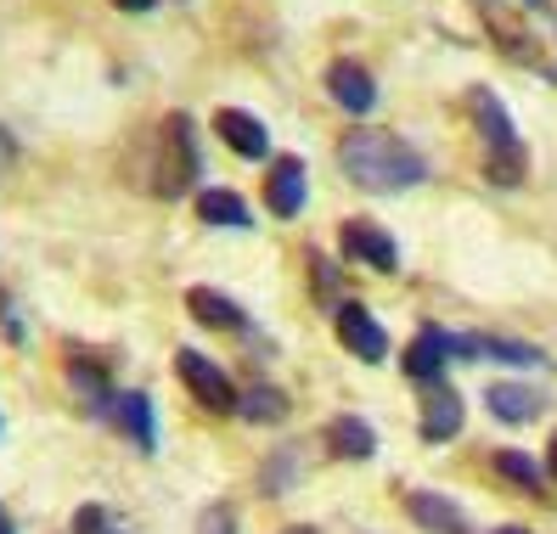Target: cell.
<instances>
[{
  "mask_svg": "<svg viewBox=\"0 0 557 534\" xmlns=\"http://www.w3.org/2000/svg\"><path fill=\"white\" fill-rule=\"evenodd\" d=\"M523 7H546V0H523Z\"/></svg>",
  "mask_w": 557,
  "mask_h": 534,
  "instance_id": "f546056e",
  "label": "cell"
},
{
  "mask_svg": "<svg viewBox=\"0 0 557 534\" xmlns=\"http://www.w3.org/2000/svg\"><path fill=\"white\" fill-rule=\"evenodd\" d=\"M175 372H181V383L191 388V399H198L203 411H214V417L237 411V399H243V394L232 388V377H225L209 355H198V349H181V355H175Z\"/></svg>",
  "mask_w": 557,
  "mask_h": 534,
  "instance_id": "277c9868",
  "label": "cell"
},
{
  "mask_svg": "<svg viewBox=\"0 0 557 534\" xmlns=\"http://www.w3.org/2000/svg\"><path fill=\"white\" fill-rule=\"evenodd\" d=\"M456 433H462V394L434 383L429 388V406H422V439L445 445V439H456Z\"/></svg>",
  "mask_w": 557,
  "mask_h": 534,
  "instance_id": "7c38bea8",
  "label": "cell"
},
{
  "mask_svg": "<svg viewBox=\"0 0 557 534\" xmlns=\"http://www.w3.org/2000/svg\"><path fill=\"white\" fill-rule=\"evenodd\" d=\"M552 479H557V433H552Z\"/></svg>",
  "mask_w": 557,
  "mask_h": 534,
  "instance_id": "4316f807",
  "label": "cell"
},
{
  "mask_svg": "<svg viewBox=\"0 0 557 534\" xmlns=\"http://www.w3.org/2000/svg\"><path fill=\"white\" fill-rule=\"evenodd\" d=\"M484 399H490V411H496L502 422H535L541 406H546V399L535 388H523V383H496Z\"/></svg>",
  "mask_w": 557,
  "mask_h": 534,
  "instance_id": "2e32d148",
  "label": "cell"
},
{
  "mask_svg": "<svg viewBox=\"0 0 557 534\" xmlns=\"http://www.w3.org/2000/svg\"><path fill=\"white\" fill-rule=\"evenodd\" d=\"M198 220H209V225H232V231L253 225V214H248L243 197H237V191H220V186L198 191Z\"/></svg>",
  "mask_w": 557,
  "mask_h": 534,
  "instance_id": "d6986e66",
  "label": "cell"
},
{
  "mask_svg": "<svg viewBox=\"0 0 557 534\" xmlns=\"http://www.w3.org/2000/svg\"><path fill=\"white\" fill-rule=\"evenodd\" d=\"M282 534H315V529H282Z\"/></svg>",
  "mask_w": 557,
  "mask_h": 534,
  "instance_id": "f1b7e54d",
  "label": "cell"
},
{
  "mask_svg": "<svg viewBox=\"0 0 557 534\" xmlns=\"http://www.w3.org/2000/svg\"><path fill=\"white\" fill-rule=\"evenodd\" d=\"M456 360V338L450 332H440V326H422L417 338H411V349H406V377H417V383H440V372Z\"/></svg>",
  "mask_w": 557,
  "mask_h": 534,
  "instance_id": "ba28073f",
  "label": "cell"
},
{
  "mask_svg": "<svg viewBox=\"0 0 557 534\" xmlns=\"http://www.w3.org/2000/svg\"><path fill=\"white\" fill-rule=\"evenodd\" d=\"M338 243H344L349 259L372 264V271H400V248H395V237H388L383 225H372V220H344Z\"/></svg>",
  "mask_w": 557,
  "mask_h": 534,
  "instance_id": "8992f818",
  "label": "cell"
},
{
  "mask_svg": "<svg viewBox=\"0 0 557 534\" xmlns=\"http://www.w3.org/2000/svg\"><path fill=\"white\" fill-rule=\"evenodd\" d=\"M12 158H17V141L7 136V129H0V170H7V163H12Z\"/></svg>",
  "mask_w": 557,
  "mask_h": 534,
  "instance_id": "cb8c5ba5",
  "label": "cell"
},
{
  "mask_svg": "<svg viewBox=\"0 0 557 534\" xmlns=\"http://www.w3.org/2000/svg\"><path fill=\"white\" fill-rule=\"evenodd\" d=\"M198 534H237V512L225 507V500H214V507L203 512V523H198Z\"/></svg>",
  "mask_w": 557,
  "mask_h": 534,
  "instance_id": "7402d4cb",
  "label": "cell"
},
{
  "mask_svg": "<svg viewBox=\"0 0 557 534\" xmlns=\"http://www.w3.org/2000/svg\"><path fill=\"white\" fill-rule=\"evenodd\" d=\"M326 445H333V456H344V461H367L377 450V433L360 417H338L333 427H326Z\"/></svg>",
  "mask_w": 557,
  "mask_h": 534,
  "instance_id": "ac0fdd59",
  "label": "cell"
},
{
  "mask_svg": "<svg viewBox=\"0 0 557 534\" xmlns=\"http://www.w3.org/2000/svg\"><path fill=\"white\" fill-rule=\"evenodd\" d=\"M214 136L232 147L237 158H265L271 152V129L259 124L253 113H243V108H220L214 113Z\"/></svg>",
  "mask_w": 557,
  "mask_h": 534,
  "instance_id": "30bf717a",
  "label": "cell"
},
{
  "mask_svg": "<svg viewBox=\"0 0 557 534\" xmlns=\"http://www.w3.org/2000/svg\"><path fill=\"white\" fill-rule=\"evenodd\" d=\"M186 310H191V321L220 326V332H237V326H243V310H237L225 293H214V287H191V293H186Z\"/></svg>",
  "mask_w": 557,
  "mask_h": 534,
  "instance_id": "9a60e30c",
  "label": "cell"
},
{
  "mask_svg": "<svg viewBox=\"0 0 557 534\" xmlns=\"http://www.w3.org/2000/svg\"><path fill=\"white\" fill-rule=\"evenodd\" d=\"M333 326H338V338H344V349L355 355V360H367V365H377V360H388V332L360 310V305H344L333 310Z\"/></svg>",
  "mask_w": 557,
  "mask_h": 534,
  "instance_id": "5b68a950",
  "label": "cell"
},
{
  "mask_svg": "<svg viewBox=\"0 0 557 534\" xmlns=\"http://www.w3.org/2000/svg\"><path fill=\"white\" fill-rule=\"evenodd\" d=\"M456 355H462V360H502V365H546V355H541L535 344L484 338V332H473V338H456Z\"/></svg>",
  "mask_w": 557,
  "mask_h": 534,
  "instance_id": "4fadbf2b",
  "label": "cell"
},
{
  "mask_svg": "<svg viewBox=\"0 0 557 534\" xmlns=\"http://www.w3.org/2000/svg\"><path fill=\"white\" fill-rule=\"evenodd\" d=\"M0 534H17V529H12V518H7V507H0Z\"/></svg>",
  "mask_w": 557,
  "mask_h": 534,
  "instance_id": "484cf974",
  "label": "cell"
},
{
  "mask_svg": "<svg viewBox=\"0 0 557 534\" xmlns=\"http://www.w3.org/2000/svg\"><path fill=\"white\" fill-rule=\"evenodd\" d=\"M338 170L360 191H411L417 181H429V158L395 129H349L338 141Z\"/></svg>",
  "mask_w": 557,
  "mask_h": 534,
  "instance_id": "6da1fadb",
  "label": "cell"
},
{
  "mask_svg": "<svg viewBox=\"0 0 557 534\" xmlns=\"http://www.w3.org/2000/svg\"><path fill=\"white\" fill-rule=\"evenodd\" d=\"M237 411H243L248 422H259V427H276V422H287V394L271 388V383H253V388L237 399Z\"/></svg>",
  "mask_w": 557,
  "mask_h": 534,
  "instance_id": "ffe728a7",
  "label": "cell"
},
{
  "mask_svg": "<svg viewBox=\"0 0 557 534\" xmlns=\"http://www.w3.org/2000/svg\"><path fill=\"white\" fill-rule=\"evenodd\" d=\"M158 158H152V191L158 197H186L198 186L203 163H198V129H191L186 113H170L158 124Z\"/></svg>",
  "mask_w": 557,
  "mask_h": 534,
  "instance_id": "3957f363",
  "label": "cell"
},
{
  "mask_svg": "<svg viewBox=\"0 0 557 534\" xmlns=\"http://www.w3.org/2000/svg\"><path fill=\"white\" fill-rule=\"evenodd\" d=\"M69 383H74V394L85 399V411H108L113 417V388H108V377H102V365H90L85 355H74L69 360Z\"/></svg>",
  "mask_w": 557,
  "mask_h": 534,
  "instance_id": "e0dca14e",
  "label": "cell"
},
{
  "mask_svg": "<svg viewBox=\"0 0 557 534\" xmlns=\"http://www.w3.org/2000/svg\"><path fill=\"white\" fill-rule=\"evenodd\" d=\"M326 90H333V102H338L344 113H372V108H377L372 74L360 69V62H349V57H338L333 69H326Z\"/></svg>",
  "mask_w": 557,
  "mask_h": 534,
  "instance_id": "9c48e42d",
  "label": "cell"
},
{
  "mask_svg": "<svg viewBox=\"0 0 557 534\" xmlns=\"http://www.w3.org/2000/svg\"><path fill=\"white\" fill-rule=\"evenodd\" d=\"M113 7H119V12H152L158 0H113Z\"/></svg>",
  "mask_w": 557,
  "mask_h": 534,
  "instance_id": "d4e9b609",
  "label": "cell"
},
{
  "mask_svg": "<svg viewBox=\"0 0 557 534\" xmlns=\"http://www.w3.org/2000/svg\"><path fill=\"white\" fill-rule=\"evenodd\" d=\"M496 473L512 484V489H523V495H546V473L523 456V450H496Z\"/></svg>",
  "mask_w": 557,
  "mask_h": 534,
  "instance_id": "44dd1931",
  "label": "cell"
},
{
  "mask_svg": "<svg viewBox=\"0 0 557 534\" xmlns=\"http://www.w3.org/2000/svg\"><path fill=\"white\" fill-rule=\"evenodd\" d=\"M74 529H79V534H119V529H113V518H108L102 507H85V512L74 518Z\"/></svg>",
  "mask_w": 557,
  "mask_h": 534,
  "instance_id": "603a6c76",
  "label": "cell"
},
{
  "mask_svg": "<svg viewBox=\"0 0 557 534\" xmlns=\"http://www.w3.org/2000/svg\"><path fill=\"white\" fill-rule=\"evenodd\" d=\"M305 197H310L305 163H299V158H276V163H271V175H265V209H271L276 220H299Z\"/></svg>",
  "mask_w": 557,
  "mask_h": 534,
  "instance_id": "52a82bcc",
  "label": "cell"
},
{
  "mask_svg": "<svg viewBox=\"0 0 557 534\" xmlns=\"http://www.w3.org/2000/svg\"><path fill=\"white\" fill-rule=\"evenodd\" d=\"M496 534H530V529H496Z\"/></svg>",
  "mask_w": 557,
  "mask_h": 534,
  "instance_id": "83f0119b",
  "label": "cell"
},
{
  "mask_svg": "<svg viewBox=\"0 0 557 534\" xmlns=\"http://www.w3.org/2000/svg\"><path fill=\"white\" fill-rule=\"evenodd\" d=\"M113 427L136 450H158V427H152V399L147 394H119L113 399Z\"/></svg>",
  "mask_w": 557,
  "mask_h": 534,
  "instance_id": "5bb4252c",
  "label": "cell"
},
{
  "mask_svg": "<svg viewBox=\"0 0 557 534\" xmlns=\"http://www.w3.org/2000/svg\"><path fill=\"white\" fill-rule=\"evenodd\" d=\"M468 102H473V119L484 129V175L496 186H518L523 175H530V152H523V141L512 136L507 108L496 102V90H484V85L468 96Z\"/></svg>",
  "mask_w": 557,
  "mask_h": 534,
  "instance_id": "7a4b0ae2",
  "label": "cell"
},
{
  "mask_svg": "<svg viewBox=\"0 0 557 534\" xmlns=\"http://www.w3.org/2000/svg\"><path fill=\"white\" fill-rule=\"evenodd\" d=\"M406 512H411L417 529H429V534H473L468 512L456 507V500H445V495H429V489H411L406 495Z\"/></svg>",
  "mask_w": 557,
  "mask_h": 534,
  "instance_id": "8fae6325",
  "label": "cell"
}]
</instances>
